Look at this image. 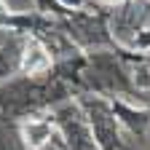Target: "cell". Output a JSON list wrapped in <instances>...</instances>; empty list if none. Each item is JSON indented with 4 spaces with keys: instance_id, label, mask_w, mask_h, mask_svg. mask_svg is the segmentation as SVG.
<instances>
[{
    "instance_id": "6da1fadb",
    "label": "cell",
    "mask_w": 150,
    "mask_h": 150,
    "mask_svg": "<svg viewBox=\"0 0 150 150\" xmlns=\"http://www.w3.org/2000/svg\"><path fill=\"white\" fill-rule=\"evenodd\" d=\"M48 64H51V59H48V54H46V48L40 46V43H27V48H24V56H22V70L24 72H30V75H35V72H43V70H48Z\"/></svg>"
},
{
    "instance_id": "7a4b0ae2",
    "label": "cell",
    "mask_w": 150,
    "mask_h": 150,
    "mask_svg": "<svg viewBox=\"0 0 150 150\" xmlns=\"http://www.w3.org/2000/svg\"><path fill=\"white\" fill-rule=\"evenodd\" d=\"M24 139H27V145L32 150L43 147L51 139V123L46 118H32V121H27L24 123Z\"/></svg>"
},
{
    "instance_id": "3957f363",
    "label": "cell",
    "mask_w": 150,
    "mask_h": 150,
    "mask_svg": "<svg viewBox=\"0 0 150 150\" xmlns=\"http://www.w3.org/2000/svg\"><path fill=\"white\" fill-rule=\"evenodd\" d=\"M102 3H107V6H115V3H121V0H102Z\"/></svg>"
},
{
    "instance_id": "277c9868",
    "label": "cell",
    "mask_w": 150,
    "mask_h": 150,
    "mask_svg": "<svg viewBox=\"0 0 150 150\" xmlns=\"http://www.w3.org/2000/svg\"><path fill=\"white\" fill-rule=\"evenodd\" d=\"M0 13H6V3H3V0H0Z\"/></svg>"
}]
</instances>
